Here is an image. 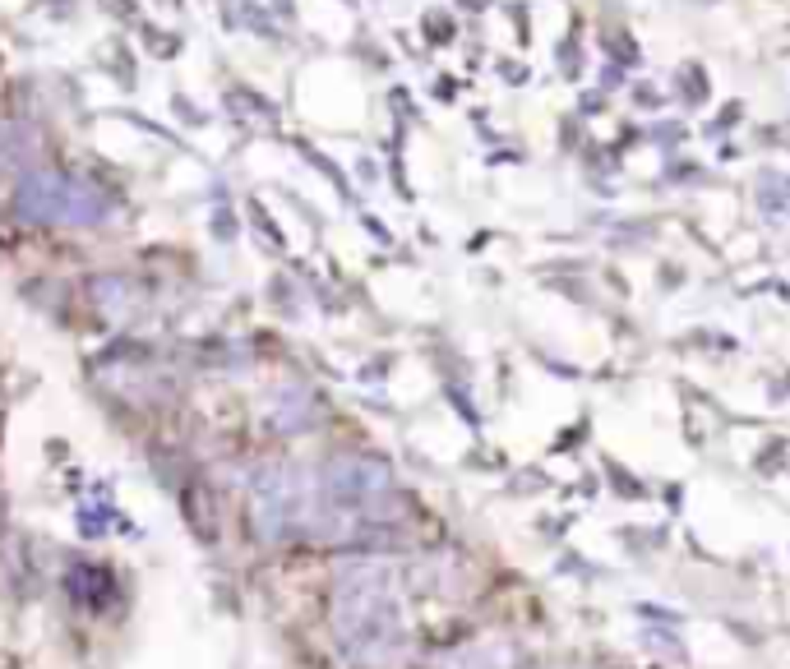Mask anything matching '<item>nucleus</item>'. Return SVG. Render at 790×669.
<instances>
[{
  "label": "nucleus",
  "instance_id": "nucleus-2",
  "mask_svg": "<svg viewBox=\"0 0 790 669\" xmlns=\"http://www.w3.org/2000/svg\"><path fill=\"white\" fill-rule=\"evenodd\" d=\"M680 79H689V88H680V92H689V102H702V70H698V65H689Z\"/></svg>",
  "mask_w": 790,
  "mask_h": 669
},
{
  "label": "nucleus",
  "instance_id": "nucleus-1",
  "mask_svg": "<svg viewBox=\"0 0 790 669\" xmlns=\"http://www.w3.org/2000/svg\"><path fill=\"white\" fill-rule=\"evenodd\" d=\"M605 42H615L610 51H615V56H620L624 65H634V61H638V46H634V37H624V32H615V37H610V32H605Z\"/></svg>",
  "mask_w": 790,
  "mask_h": 669
}]
</instances>
